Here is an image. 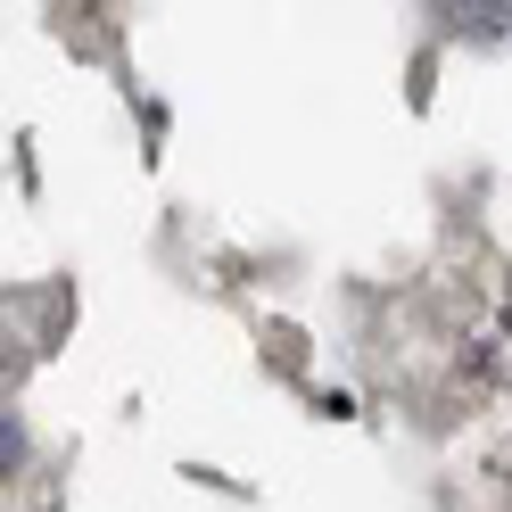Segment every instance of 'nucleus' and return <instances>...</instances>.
I'll return each instance as SVG.
<instances>
[{"label": "nucleus", "mask_w": 512, "mask_h": 512, "mask_svg": "<svg viewBox=\"0 0 512 512\" xmlns=\"http://www.w3.org/2000/svg\"><path fill=\"white\" fill-rule=\"evenodd\" d=\"M430 17L446 25V34H463V42L512 34V0H430Z\"/></svg>", "instance_id": "1"}, {"label": "nucleus", "mask_w": 512, "mask_h": 512, "mask_svg": "<svg viewBox=\"0 0 512 512\" xmlns=\"http://www.w3.org/2000/svg\"><path fill=\"white\" fill-rule=\"evenodd\" d=\"M25 463V422H17V413H0V479H9Z\"/></svg>", "instance_id": "2"}]
</instances>
